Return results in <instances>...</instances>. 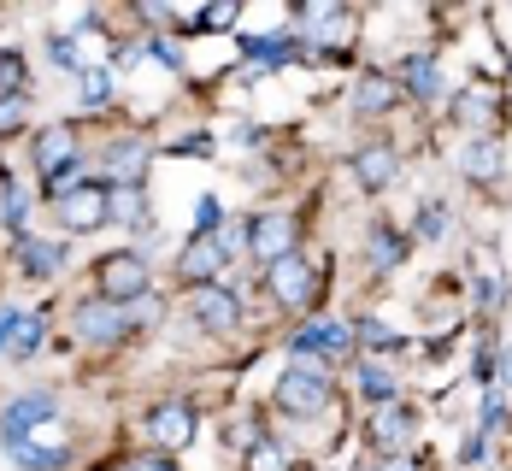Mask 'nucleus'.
<instances>
[{"mask_svg": "<svg viewBox=\"0 0 512 471\" xmlns=\"http://www.w3.org/2000/svg\"><path fill=\"white\" fill-rule=\"evenodd\" d=\"M248 248V224H218V230H206L195 242H183V254H177V277L183 283H218V271L236 260Z\"/></svg>", "mask_w": 512, "mask_h": 471, "instance_id": "1", "label": "nucleus"}, {"mask_svg": "<svg viewBox=\"0 0 512 471\" xmlns=\"http://www.w3.org/2000/svg\"><path fill=\"white\" fill-rule=\"evenodd\" d=\"M271 401H277V413H289V419H318V413L330 407V371L318 366V360H295V366L277 377Z\"/></svg>", "mask_w": 512, "mask_h": 471, "instance_id": "2", "label": "nucleus"}, {"mask_svg": "<svg viewBox=\"0 0 512 471\" xmlns=\"http://www.w3.org/2000/svg\"><path fill=\"white\" fill-rule=\"evenodd\" d=\"M95 283H101V301H118V307H136V301H148V295H154L148 260H136V248L101 254V260H95Z\"/></svg>", "mask_w": 512, "mask_h": 471, "instance_id": "3", "label": "nucleus"}, {"mask_svg": "<svg viewBox=\"0 0 512 471\" xmlns=\"http://www.w3.org/2000/svg\"><path fill=\"white\" fill-rule=\"evenodd\" d=\"M265 295L277 307H289V313H307L312 301H318V265L307 254H289V260L265 265Z\"/></svg>", "mask_w": 512, "mask_h": 471, "instance_id": "4", "label": "nucleus"}, {"mask_svg": "<svg viewBox=\"0 0 512 471\" xmlns=\"http://www.w3.org/2000/svg\"><path fill=\"white\" fill-rule=\"evenodd\" d=\"M183 313L195 318L206 336H236V330H242V301H236L224 283H201V289H189V295H183Z\"/></svg>", "mask_w": 512, "mask_h": 471, "instance_id": "5", "label": "nucleus"}, {"mask_svg": "<svg viewBox=\"0 0 512 471\" xmlns=\"http://www.w3.org/2000/svg\"><path fill=\"white\" fill-rule=\"evenodd\" d=\"M71 324H77V336L83 342H95V348H112V342H124L130 330H136V307H118V301H77V313H71Z\"/></svg>", "mask_w": 512, "mask_h": 471, "instance_id": "6", "label": "nucleus"}, {"mask_svg": "<svg viewBox=\"0 0 512 471\" xmlns=\"http://www.w3.org/2000/svg\"><path fill=\"white\" fill-rule=\"evenodd\" d=\"M289 354H295V360H318V366L348 360V354H354V330H348L342 318H312L307 330L289 336Z\"/></svg>", "mask_w": 512, "mask_h": 471, "instance_id": "7", "label": "nucleus"}, {"mask_svg": "<svg viewBox=\"0 0 512 471\" xmlns=\"http://www.w3.org/2000/svg\"><path fill=\"white\" fill-rule=\"evenodd\" d=\"M53 413H59V395H53V389H30V395H18V401L0 413V442H6V448H24L30 430H42Z\"/></svg>", "mask_w": 512, "mask_h": 471, "instance_id": "8", "label": "nucleus"}, {"mask_svg": "<svg viewBox=\"0 0 512 471\" xmlns=\"http://www.w3.org/2000/svg\"><path fill=\"white\" fill-rule=\"evenodd\" d=\"M30 159H36V171H42V183L53 177H65V171H77L83 165V148H77V130L71 124H48L36 142H30Z\"/></svg>", "mask_w": 512, "mask_h": 471, "instance_id": "9", "label": "nucleus"}, {"mask_svg": "<svg viewBox=\"0 0 512 471\" xmlns=\"http://www.w3.org/2000/svg\"><path fill=\"white\" fill-rule=\"evenodd\" d=\"M248 254L259 265L289 260L295 254V218L289 212H259V218H248Z\"/></svg>", "mask_w": 512, "mask_h": 471, "instance_id": "10", "label": "nucleus"}, {"mask_svg": "<svg viewBox=\"0 0 512 471\" xmlns=\"http://www.w3.org/2000/svg\"><path fill=\"white\" fill-rule=\"evenodd\" d=\"M371 442H377V454H407L412 442H418V413H412L407 401H389V407H377L371 413Z\"/></svg>", "mask_w": 512, "mask_h": 471, "instance_id": "11", "label": "nucleus"}, {"mask_svg": "<svg viewBox=\"0 0 512 471\" xmlns=\"http://www.w3.org/2000/svg\"><path fill=\"white\" fill-rule=\"evenodd\" d=\"M148 442L154 448H189L195 442V407H183V401H165V407H154L148 413Z\"/></svg>", "mask_w": 512, "mask_h": 471, "instance_id": "12", "label": "nucleus"}, {"mask_svg": "<svg viewBox=\"0 0 512 471\" xmlns=\"http://www.w3.org/2000/svg\"><path fill=\"white\" fill-rule=\"evenodd\" d=\"M101 165H106V177H112V189H136L142 171H148V142L118 136V142H106L101 148Z\"/></svg>", "mask_w": 512, "mask_h": 471, "instance_id": "13", "label": "nucleus"}, {"mask_svg": "<svg viewBox=\"0 0 512 471\" xmlns=\"http://www.w3.org/2000/svg\"><path fill=\"white\" fill-rule=\"evenodd\" d=\"M53 212H59V224H65V230H95V224L112 218V212H106V189H95V183H83L77 195L53 201Z\"/></svg>", "mask_w": 512, "mask_h": 471, "instance_id": "14", "label": "nucleus"}, {"mask_svg": "<svg viewBox=\"0 0 512 471\" xmlns=\"http://www.w3.org/2000/svg\"><path fill=\"white\" fill-rule=\"evenodd\" d=\"M401 83H407L412 101H436V95H442V65H436V53L430 48L407 53V59H401Z\"/></svg>", "mask_w": 512, "mask_h": 471, "instance_id": "15", "label": "nucleus"}, {"mask_svg": "<svg viewBox=\"0 0 512 471\" xmlns=\"http://www.w3.org/2000/svg\"><path fill=\"white\" fill-rule=\"evenodd\" d=\"M395 171H401V154H395L389 142H371V148H359L354 154V177L365 183V189H389Z\"/></svg>", "mask_w": 512, "mask_h": 471, "instance_id": "16", "label": "nucleus"}, {"mask_svg": "<svg viewBox=\"0 0 512 471\" xmlns=\"http://www.w3.org/2000/svg\"><path fill=\"white\" fill-rule=\"evenodd\" d=\"M395 101H401V89H395L389 71H365L354 83V112H365V118H383Z\"/></svg>", "mask_w": 512, "mask_h": 471, "instance_id": "17", "label": "nucleus"}, {"mask_svg": "<svg viewBox=\"0 0 512 471\" xmlns=\"http://www.w3.org/2000/svg\"><path fill=\"white\" fill-rule=\"evenodd\" d=\"M460 171L471 183H495V177H501V142H495V136H471L465 154H460Z\"/></svg>", "mask_w": 512, "mask_h": 471, "instance_id": "18", "label": "nucleus"}, {"mask_svg": "<svg viewBox=\"0 0 512 471\" xmlns=\"http://www.w3.org/2000/svg\"><path fill=\"white\" fill-rule=\"evenodd\" d=\"M295 48H301L295 36H277V42H271V36H248V42H242V53L254 59L259 71H271V65H289V59H295Z\"/></svg>", "mask_w": 512, "mask_h": 471, "instance_id": "19", "label": "nucleus"}, {"mask_svg": "<svg viewBox=\"0 0 512 471\" xmlns=\"http://www.w3.org/2000/svg\"><path fill=\"white\" fill-rule=\"evenodd\" d=\"M395 389H401V383H395V371H389V366H377V360H365V366H359V395H365L371 407H389V401H395Z\"/></svg>", "mask_w": 512, "mask_h": 471, "instance_id": "20", "label": "nucleus"}, {"mask_svg": "<svg viewBox=\"0 0 512 471\" xmlns=\"http://www.w3.org/2000/svg\"><path fill=\"white\" fill-rule=\"evenodd\" d=\"M495 112H501V95H495V89H465L460 95V118L465 124H477V130H489Z\"/></svg>", "mask_w": 512, "mask_h": 471, "instance_id": "21", "label": "nucleus"}, {"mask_svg": "<svg viewBox=\"0 0 512 471\" xmlns=\"http://www.w3.org/2000/svg\"><path fill=\"white\" fill-rule=\"evenodd\" d=\"M18 260H24L30 277H48V271H59L65 254H59V242H36V236H24V242H18Z\"/></svg>", "mask_w": 512, "mask_h": 471, "instance_id": "22", "label": "nucleus"}, {"mask_svg": "<svg viewBox=\"0 0 512 471\" xmlns=\"http://www.w3.org/2000/svg\"><path fill=\"white\" fill-rule=\"evenodd\" d=\"M106 212H112L118 224H130V230H136V224L148 218V201H142V189H106Z\"/></svg>", "mask_w": 512, "mask_h": 471, "instance_id": "23", "label": "nucleus"}, {"mask_svg": "<svg viewBox=\"0 0 512 471\" xmlns=\"http://www.w3.org/2000/svg\"><path fill=\"white\" fill-rule=\"evenodd\" d=\"M42 330H48L42 313H18V330H12V348H6V354H12V360H30V354L42 348Z\"/></svg>", "mask_w": 512, "mask_h": 471, "instance_id": "24", "label": "nucleus"}, {"mask_svg": "<svg viewBox=\"0 0 512 471\" xmlns=\"http://www.w3.org/2000/svg\"><path fill=\"white\" fill-rule=\"evenodd\" d=\"M12 460L30 466V471H65L71 466V448H30V442H24V448H12Z\"/></svg>", "mask_w": 512, "mask_h": 471, "instance_id": "25", "label": "nucleus"}, {"mask_svg": "<svg viewBox=\"0 0 512 471\" xmlns=\"http://www.w3.org/2000/svg\"><path fill=\"white\" fill-rule=\"evenodd\" d=\"M401 254H407V242H401L395 230H371V242H365V260L377 265V271H389Z\"/></svg>", "mask_w": 512, "mask_h": 471, "instance_id": "26", "label": "nucleus"}, {"mask_svg": "<svg viewBox=\"0 0 512 471\" xmlns=\"http://www.w3.org/2000/svg\"><path fill=\"white\" fill-rule=\"evenodd\" d=\"M106 101H112V77H106V71H83V77H77V106H83V112H101Z\"/></svg>", "mask_w": 512, "mask_h": 471, "instance_id": "27", "label": "nucleus"}, {"mask_svg": "<svg viewBox=\"0 0 512 471\" xmlns=\"http://www.w3.org/2000/svg\"><path fill=\"white\" fill-rule=\"evenodd\" d=\"M248 471H295V460H289V448H277V442L265 436L254 454H248Z\"/></svg>", "mask_w": 512, "mask_h": 471, "instance_id": "28", "label": "nucleus"}, {"mask_svg": "<svg viewBox=\"0 0 512 471\" xmlns=\"http://www.w3.org/2000/svg\"><path fill=\"white\" fill-rule=\"evenodd\" d=\"M442 230H448V207H442V201H430V207L418 212L412 236H418V242H442Z\"/></svg>", "mask_w": 512, "mask_h": 471, "instance_id": "29", "label": "nucleus"}, {"mask_svg": "<svg viewBox=\"0 0 512 471\" xmlns=\"http://www.w3.org/2000/svg\"><path fill=\"white\" fill-rule=\"evenodd\" d=\"M24 207H30V189H24V183H6V195H0V224H6V230H18Z\"/></svg>", "mask_w": 512, "mask_h": 471, "instance_id": "30", "label": "nucleus"}, {"mask_svg": "<svg viewBox=\"0 0 512 471\" xmlns=\"http://www.w3.org/2000/svg\"><path fill=\"white\" fill-rule=\"evenodd\" d=\"M359 342H365V348H395L401 336H395L383 318H365V324H359Z\"/></svg>", "mask_w": 512, "mask_h": 471, "instance_id": "31", "label": "nucleus"}, {"mask_svg": "<svg viewBox=\"0 0 512 471\" xmlns=\"http://www.w3.org/2000/svg\"><path fill=\"white\" fill-rule=\"evenodd\" d=\"M201 24H206V30H230V24H236V6H206Z\"/></svg>", "mask_w": 512, "mask_h": 471, "instance_id": "32", "label": "nucleus"}, {"mask_svg": "<svg viewBox=\"0 0 512 471\" xmlns=\"http://www.w3.org/2000/svg\"><path fill=\"white\" fill-rule=\"evenodd\" d=\"M12 330H18V307H0V354L12 348Z\"/></svg>", "mask_w": 512, "mask_h": 471, "instance_id": "33", "label": "nucleus"}, {"mask_svg": "<svg viewBox=\"0 0 512 471\" xmlns=\"http://www.w3.org/2000/svg\"><path fill=\"white\" fill-rule=\"evenodd\" d=\"M377 471H418V466H412L407 454H395V460H383V466H377Z\"/></svg>", "mask_w": 512, "mask_h": 471, "instance_id": "34", "label": "nucleus"}, {"mask_svg": "<svg viewBox=\"0 0 512 471\" xmlns=\"http://www.w3.org/2000/svg\"><path fill=\"white\" fill-rule=\"evenodd\" d=\"M130 471H171V466H165V460H136Z\"/></svg>", "mask_w": 512, "mask_h": 471, "instance_id": "35", "label": "nucleus"}]
</instances>
